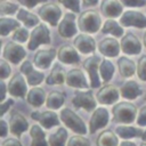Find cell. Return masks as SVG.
<instances>
[{
    "instance_id": "obj_13",
    "label": "cell",
    "mask_w": 146,
    "mask_h": 146,
    "mask_svg": "<svg viewBox=\"0 0 146 146\" xmlns=\"http://www.w3.org/2000/svg\"><path fill=\"white\" fill-rule=\"evenodd\" d=\"M120 46L122 51L128 55H136V54H139L141 50L140 41L133 33H127L122 38Z\"/></svg>"
},
{
    "instance_id": "obj_45",
    "label": "cell",
    "mask_w": 146,
    "mask_h": 146,
    "mask_svg": "<svg viewBox=\"0 0 146 146\" xmlns=\"http://www.w3.org/2000/svg\"><path fill=\"white\" fill-rule=\"evenodd\" d=\"M21 5L27 7V8H33L34 6H36L40 2H46L47 0H17Z\"/></svg>"
},
{
    "instance_id": "obj_25",
    "label": "cell",
    "mask_w": 146,
    "mask_h": 146,
    "mask_svg": "<svg viewBox=\"0 0 146 146\" xmlns=\"http://www.w3.org/2000/svg\"><path fill=\"white\" fill-rule=\"evenodd\" d=\"M117 66L120 74L123 78H130L136 72V64L133 60L129 59L128 57H120L117 60Z\"/></svg>"
},
{
    "instance_id": "obj_27",
    "label": "cell",
    "mask_w": 146,
    "mask_h": 146,
    "mask_svg": "<svg viewBox=\"0 0 146 146\" xmlns=\"http://www.w3.org/2000/svg\"><path fill=\"white\" fill-rule=\"evenodd\" d=\"M38 121L46 129H50L54 125H58L59 124V119H58L57 114L55 112H52V111H46V112L40 113Z\"/></svg>"
},
{
    "instance_id": "obj_4",
    "label": "cell",
    "mask_w": 146,
    "mask_h": 146,
    "mask_svg": "<svg viewBox=\"0 0 146 146\" xmlns=\"http://www.w3.org/2000/svg\"><path fill=\"white\" fill-rule=\"evenodd\" d=\"M41 43H46V44L50 43V32L44 24H39L32 31L30 35V41L27 43V48L30 50H34Z\"/></svg>"
},
{
    "instance_id": "obj_48",
    "label": "cell",
    "mask_w": 146,
    "mask_h": 146,
    "mask_svg": "<svg viewBox=\"0 0 146 146\" xmlns=\"http://www.w3.org/2000/svg\"><path fill=\"white\" fill-rule=\"evenodd\" d=\"M0 128H1V133L0 136L1 137H6L7 136V131H8V127H7V123L5 120H1L0 121Z\"/></svg>"
},
{
    "instance_id": "obj_51",
    "label": "cell",
    "mask_w": 146,
    "mask_h": 146,
    "mask_svg": "<svg viewBox=\"0 0 146 146\" xmlns=\"http://www.w3.org/2000/svg\"><path fill=\"white\" fill-rule=\"evenodd\" d=\"M120 146H136V144L132 141H122L120 144Z\"/></svg>"
},
{
    "instance_id": "obj_8",
    "label": "cell",
    "mask_w": 146,
    "mask_h": 146,
    "mask_svg": "<svg viewBox=\"0 0 146 146\" xmlns=\"http://www.w3.org/2000/svg\"><path fill=\"white\" fill-rule=\"evenodd\" d=\"M24 48L15 42H7L3 47V57L13 64H18L25 57Z\"/></svg>"
},
{
    "instance_id": "obj_52",
    "label": "cell",
    "mask_w": 146,
    "mask_h": 146,
    "mask_svg": "<svg viewBox=\"0 0 146 146\" xmlns=\"http://www.w3.org/2000/svg\"><path fill=\"white\" fill-rule=\"evenodd\" d=\"M39 115H40L39 112H33V113L31 114V116H32L33 120H38V119H39Z\"/></svg>"
},
{
    "instance_id": "obj_33",
    "label": "cell",
    "mask_w": 146,
    "mask_h": 146,
    "mask_svg": "<svg viewBox=\"0 0 146 146\" xmlns=\"http://www.w3.org/2000/svg\"><path fill=\"white\" fill-rule=\"evenodd\" d=\"M17 19L21 21V22H23L27 27L35 26L39 23V18L34 14H32V13H30V11L23 9V8H21L18 10V13H17Z\"/></svg>"
},
{
    "instance_id": "obj_22",
    "label": "cell",
    "mask_w": 146,
    "mask_h": 146,
    "mask_svg": "<svg viewBox=\"0 0 146 146\" xmlns=\"http://www.w3.org/2000/svg\"><path fill=\"white\" fill-rule=\"evenodd\" d=\"M100 8L106 17H117L123 10L120 0H103Z\"/></svg>"
},
{
    "instance_id": "obj_15",
    "label": "cell",
    "mask_w": 146,
    "mask_h": 146,
    "mask_svg": "<svg viewBox=\"0 0 146 146\" xmlns=\"http://www.w3.org/2000/svg\"><path fill=\"white\" fill-rule=\"evenodd\" d=\"M65 82L67 86L73 87V88H79V89L89 88V84L86 80L84 74L79 68H73V70L68 71L66 74V81Z\"/></svg>"
},
{
    "instance_id": "obj_28",
    "label": "cell",
    "mask_w": 146,
    "mask_h": 146,
    "mask_svg": "<svg viewBox=\"0 0 146 146\" xmlns=\"http://www.w3.org/2000/svg\"><path fill=\"white\" fill-rule=\"evenodd\" d=\"M64 81H66V76L64 73L63 67L59 64H56L50 72V74L47 76L46 82L48 84H62Z\"/></svg>"
},
{
    "instance_id": "obj_35",
    "label": "cell",
    "mask_w": 146,
    "mask_h": 146,
    "mask_svg": "<svg viewBox=\"0 0 146 146\" xmlns=\"http://www.w3.org/2000/svg\"><path fill=\"white\" fill-rule=\"evenodd\" d=\"M99 73L104 82L110 81L114 74V65L108 59H103L99 65Z\"/></svg>"
},
{
    "instance_id": "obj_7",
    "label": "cell",
    "mask_w": 146,
    "mask_h": 146,
    "mask_svg": "<svg viewBox=\"0 0 146 146\" xmlns=\"http://www.w3.org/2000/svg\"><path fill=\"white\" fill-rule=\"evenodd\" d=\"M72 104L76 107V108H84L86 111H91L96 108V100L94 98L92 91H76L73 99H72Z\"/></svg>"
},
{
    "instance_id": "obj_26",
    "label": "cell",
    "mask_w": 146,
    "mask_h": 146,
    "mask_svg": "<svg viewBox=\"0 0 146 146\" xmlns=\"http://www.w3.org/2000/svg\"><path fill=\"white\" fill-rule=\"evenodd\" d=\"M30 136L32 137L31 146H49V143L46 140L44 131L41 129L40 125H32L30 129Z\"/></svg>"
},
{
    "instance_id": "obj_46",
    "label": "cell",
    "mask_w": 146,
    "mask_h": 146,
    "mask_svg": "<svg viewBox=\"0 0 146 146\" xmlns=\"http://www.w3.org/2000/svg\"><path fill=\"white\" fill-rule=\"evenodd\" d=\"M14 104V100L13 99H8V100H6V102H3L2 104H1V110H0V115L1 116H3V114L8 111V108Z\"/></svg>"
},
{
    "instance_id": "obj_32",
    "label": "cell",
    "mask_w": 146,
    "mask_h": 146,
    "mask_svg": "<svg viewBox=\"0 0 146 146\" xmlns=\"http://www.w3.org/2000/svg\"><path fill=\"white\" fill-rule=\"evenodd\" d=\"M19 23L16 19L13 18H6V17H1L0 18V34L2 36H6L9 32L11 31H16L19 27Z\"/></svg>"
},
{
    "instance_id": "obj_12",
    "label": "cell",
    "mask_w": 146,
    "mask_h": 146,
    "mask_svg": "<svg viewBox=\"0 0 146 146\" xmlns=\"http://www.w3.org/2000/svg\"><path fill=\"white\" fill-rule=\"evenodd\" d=\"M26 82L23 78V75L21 73L15 74L11 80L8 83V91L11 96L14 97H19V98H24L26 95Z\"/></svg>"
},
{
    "instance_id": "obj_11",
    "label": "cell",
    "mask_w": 146,
    "mask_h": 146,
    "mask_svg": "<svg viewBox=\"0 0 146 146\" xmlns=\"http://www.w3.org/2000/svg\"><path fill=\"white\" fill-rule=\"evenodd\" d=\"M58 33L63 38H71L76 34L75 15L73 13H66L64 15V18L58 25Z\"/></svg>"
},
{
    "instance_id": "obj_24",
    "label": "cell",
    "mask_w": 146,
    "mask_h": 146,
    "mask_svg": "<svg viewBox=\"0 0 146 146\" xmlns=\"http://www.w3.org/2000/svg\"><path fill=\"white\" fill-rule=\"evenodd\" d=\"M26 100L32 106L40 107L46 100V92H44V90L42 88H39V87L32 88L29 91L27 96H26Z\"/></svg>"
},
{
    "instance_id": "obj_20",
    "label": "cell",
    "mask_w": 146,
    "mask_h": 146,
    "mask_svg": "<svg viewBox=\"0 0 146 146\" xmlns=\"http://www.w3.org/2000/svg\"><path fill=\"white\" fill-rule=\"evenodd\" d=\"M55 49H46V50H39L34 55V65L41 70H46L50 66L52 59L56 56Z\"/></svg>"
},
{
    "instance_id": "obj_21",
    "label": "cell",
    "mask_w": 146,
    "mask_h": 146,
    "mask_svg": "<svg viewBox=\"0 0 146 146\" xmlns=\"http://www.w3.org/2000/svg\"><path fill=\"white\" fill-rule=\"evenodd\" d=\"M73 44L76 47V49L83 54H89L95 51L96 49V42L94 38L87 34H80L74 39Z\"/></svg>"
},
{
    "instance_id": "obj_1",
    "label": "cell",
    "mask_w": 146,
    "mask_h": 146,
    "mask_svg": "<svg viewBox=\"0 0 146 146\" xmlns=\"http://www.w3.org/2000/svg\"><path fill=\"white\" fill-rule=\"evenodd\" d=\"M113 120L117 123H132L136 117L137 108L133 104L128 102H121L112 108Z\"/></svg>"
},
{
    "instance_id": "obj_17",
    "label": "cell",
    "mask_w": 146,
    "mask_h": 146,
    "mask_svg": "<svg viewBox=\"0 0 146 146\" xmlns=\"http://www.w3.org/2000/svg\"><path fill=\"white\" fill-rule=\"evenodd\" d=\"M21 72L26 76L27 83L30 86H38V84H40L43 81V78H44V75L41 72H36L33 68L31 62H29V60H25L21 65Z\"/></svg>"
},
{
    "instance_id": "obj_38",
    "label": "cell",
    "mask_w": 146,
    "mask_h": 146,
    "mask_svg": "<svg viewBox=\"0 0 146 146\" xmlns=\"http://www.w3.org/2000/svg\"><path fill=\"white\" fill-rule=\"evenodd\" d=\"M67 146H90V141L82 136H73L70 138Z\"/></svg>"
},
{
    "instance_id": "obj_10",
    "label": "cell",
    "mask_w": 146,
    "mask_h": 146,
    "mask_svg": "<svg viewBox=\"0 0 146 146\" xmlns=\"http://www.w3.org/2000/svg\"><path fill=\"white\" fill-rule=\"evenodd\" d=\"M108 123V112L104 107L96 108L89 121V131L95 133L98 129L105 127Z\"/></svg>"
},
{
    "instance_id": "obj_39",
    "label": "cell",
    "mask_w": 146,
    "mask_h": 146,
    "mask_svg": "<svg viewBox=\"0 0 146 146\" xmlns=\"http://www.w3.org/2000/svg\"><path fill=\"white\" fill-rule=\"evenodd\" d=\"M27 38H29V32L25 27H18L13 34V40L17 42H25Z\"/></svg>"
},
{
    "instance_id": "obj_3",
    "label": "cell",
    "mask_w": 146,
    "mask_h": 146,
    "mask_svg": "<svg viewBox=\"0 0 146 146\" xmlns=\"http://www.w3.org/2000/svg\"><path fill=\"white\" fill-rule=\"evenodd\" d=\"M60 119L64 122L66 127H68L72 131H74L78 135H86L87 133V127L83 122V120L74 113L70 108H63L60 111Z\"/></svg>"
},
{
    "instance_id": "obj_44",
    "label": "cell",
    "mask_w": 146,
    "mask_h": 146,
    "mask_svg": "<svg viewBox=\"0 0 146 146\" xmlns=\"http://www.w3.org/2000/svg\"><path fill=\"white\" fill-rule=\"evenodd\" d=\"M137 123L140 127L146 125V106H143L139 110V114H138V117H137Z\"/></svg>"
},
{
    "instance_id": "obj_40",
    "label": "cell",
    "mask_w": 146,
    "mask_h": 146,
    "mask_svg": "<svg viewBox=\"0 0 146 146\" xmlns=\"http://www.w3.org/2000/svg\"><path fill=\"white\" fill-rule=\"evenodd\" d=\"M137 74L140 80L146 81V56L140 57L137 64Z\"/></svg>"
},
{
    "instance_id": "obj_23",
    "label": "cell",
    "mask_w": 146,
    "mask_h": 146,
    "mask_svg": "<svg viewBox=\"0 0 146 146\" xmlns=\"http://www.w3.org/2000/svg\"><path fill=\"white\" fill-rule=\"evenodd\" d=\"M121 95L127 99H135L141 95V89L136 81H127L121 87Z\"/></svg>"
},
{
    "instance_id": "obj_47",
    "label": "cell",
    "mask_w": 146,
    "mask_h": 146,
    "mask_svg": "<svg viewBox=\"0 0 146 146\" xmlns=\"http://www.w3.org/2000/svg\"><path fill=\"white\" fill-rule=\"evenodd\" d=\"M1 146H22V144L17 139L9 138V139H6L5 141H2Z\"/></svg>"
},
{
    "instance_id": "obj_53",
    "label": "cell",
    "mask_w": 146,
    "mask_h": 146,
    "mask_svg": "<svg viewBox=\"0 0 146 146\" xmlns=\"http://www.w3.org/2000/svg\"><path fill=\"white\" fill-rule=\"evenodd\" d=\"M141 139L144 140V143H146V130L144 131V133H143V136H141Z\"/></svg>"
},
{
    "instance_id": "obj_49",
    "label": "cell",
    "mask_w": 146,
    "mask_h": 146,
    "mask_svg": "<svg viewBox=\"0 0 146 146\" xmlns=\"http://www.w3.org/2000/svg\"><path fill=\"white\" fill-rule=\"evenodd\" d=\"M0 84H1V98H0V100L3 103V102H5V99H6V92H7L8 88H6V84H5V82H3V81H1V82H0Z\"/></svg>"
},
{
    "instance_id": "obj_54",
    "label": "cell",
    "mask_w": 146,
    "mask_h": 146,
    "mask_svg": "<svg viewBox=\"0 0 146 146\" xmlns=\"http://www.w3.org/2000/svg\"><path fill=\"white\" fill-rule=\"evenodd\" d=\"M143 40H144V44H145V47H146V32L144 33V38H143Z\"/></svg>"
},
{
    "instance_id": "obj_34",
    "label": "cell",
    "mask_w": 146,
    "mask_h": 146,
    "mask_svg": "<svg viewBox=\"0 0 146 146\" xmlns=\"http://www.w3.org/2000/svg\"><path fill=\"white\" fill-rule=\"evenodd\" d=\"M67 139V131L64 128H58L57 131L49 137V145L50 146H65V141Z\"/></svg>"
},
{
    "instance_id": "obj_31",
    "label": "cell",
    "mask_w": 146,
    "mask_h": 146,
    "mask_svg": "<svg viewBox=\"0 0 146 146\" xmlns=\"http://www.w3.org/2000/svg\"><path fill=\"white\" fill-rule=\"evenodd\" d=\"M65 100V96L63 92L60 91H51L48 97H47V107L51 108V110H57L59 107H62V105L64 104Z\"/></svg>"
},
{
    "instance_id": "obj_37",
    "label": "cell",
    "mask_w": 146,
    "mask_h": 146,
    "mask_svg": "<svg viewBox=\"0 0 146 146\" xmlns=\"http://www.w3.org/2000/svg\"><path fill=\"white\" fill-rule=\"evenodd\" d=\"M18 10V6L11 2H1L0 11L2 15H11Z\"/></svg>"
},
{
    "instance_id": "obj_5",
    "label": "cell",
    "mask_w": 146,
    "mask_h": 146,
    "mask_svg": "<svg viewBox=\"0 0 146 146\" xmlns=\"http://www.w3.org/2000/svg\"><path fill=\"white\" fill-rule=\"evenodd\" d=\"M100 58L98 56H91L87 59L83 60V67L89 74L90 79V86L91 88H98L100 86V80H99V74L97 72L99 65H100Z\"/></svg>"
},
{
    "instance_id": "obj_30",
    "label": "cell",
    "mask_w": 146,
    "mask_h": 146,
    "mask_svg": "<svg viewBox=\"0 0 146 146\" xmlns=\"http://www.w3.org/2000/svg\"><path fill=\"white\" fill-rule=\"evenodd\" d=\"M97 146H117V137L111 130L103 131L97 138Z\"/></svg>"
},
{
    "instance_id": "obj_29",
    "label": "cell",
    "mask_w": 146,
    "mask_h": 146,
    "mask_svg": "<svg viewBox=\"0 0 146 146\" xmlns=\"http://www.w3.org/2000/svg\"><path fill=\"white\" fill-rule=\"evenodd\" d=\"M116 135L120 138L123 139H130V138H135V137H141L143 136V131L140 129L133 128V127H128V125H120L115 129Z\"/></svg>"
},
{
    "instance_id": "obj_6",
    "label": "cell",
    "mask_w": 146,
    "mask_h": 146,
    "mask_svg": "<svg viewBox=\"0 0 146 146\" xmlns=\"http://www.w3.org/2000/svg\"><path fill=\"white\" fill-rule=\"evenodd\" d=\"M39 16L50 25L56 26L62 16V10L55 3H46L39 9Z\"/></svg>"
},
{
    "instance_id": "obj_18",
    "label": "cell",
    "mask_w": 146,
    "mask_h": 146,
    "mask_svg": "<svg viewBox=\"0 0 146 146\" xmlns=\"http://www.w3.org/2000/svg\"><path fill=\"white\" fill-rule=\"evenodd\" d=\"M98 50L106 57H115L120 51V44L113 38H105L98 43Z\"/></svg>"
},
{
    "instance_id": "obj_19",
    "label": "cell",
    "mask_w": 146,
    "mask_h": 146,
    "mask_svg": "<svg viewBox=\"0 0 146 146\" xmlns=\"http://www.w3.org/2000/svg\"><path fill=\"white\" fill-rule=\"evenodd\" d=\"M57 57L60 62L65 64H76L80 63V56L76 50L71 44H64L58 49Z\"/></svg>"
},
{
    "instance_id": "obj_16",
    "label": "cell",
    "mask_w": 146,
    "mask_h": 146,
    "mask_svg": "<svg viewBox=\"0 0 146 146\" xmlns=\"http://www.w3.org/2000/svg\"><path fill=\"white\" fill-rule=\"evenodd\" d=\"M29 128L27 120L18 112H13L9 121V129L10 132L15 136H21L24 131H26Z\"/></svg>"
},
{
    "instance_id": "obj_43",
    "label": "cell",
    "mask_w": 146,
    "mask_h": 146,
    "mask_svg": "<svg viewBox=\"0 0 146 146\" xmlns=\"http://www.w3.org/2000/svg\"><path fill=\"white\" fill-rule=\"evenodd\" d=\"M123 5L130 7H141L146 5V0H120Z\"/></svg>"
},
{
    "instance_id": "obj_9",
    "label": "cell",
    "mask_w": 146,
    "mask_h": 146,
    "mask_svg": "<svg viewBox=\"0 0 146 146\" xmlns=\"http://www.w3.org/2000/svg\"><path fill=\"white\" fill-rule=\"evenodd\" d=\"M120 23L123 26H136L139 29L146 27V17L136 10H128L123 13L122 17L120 18Z\"/></svg>"
},
{
    "instance_id": "obj_41",
    "label": "cell",
    "mask_w": 146,
    "mask_h": 146,
    "mask_svg": "<svg viewBox=\"0 0 146 146\" xmlns=\"http://www.w3.org/2000/svg\"><path fill=\"white\" fill-rule=\"evenodd\" d=\"M62 5H64L66 8L71 9L73 13L80 11V0H58Z\"/></svg>"
},
{
    "instance_id": "obj_50",
    "label": "cell",
    "mask_w": 146,
    "mask_h": 146,
    "mask_svg": "<svg viewBox=\"0 0 146 146\" xmlns=\"http://www.w3.org/2000/svg\"><path fill=\"white\" fill-rule=\"evenodd\" d=\"M82 1H83V5L86 6H95L98 2V0H82Z\"/></svg>"
},
{
    "instance_id": "obj_2",
    "label": "cell",
    "mask_w": 146,
    "mask_h": 146,
    "mask_svg": "<svg viewBox=\"0 0 146 146\" xmlns=\"http://www.w3.org/2000/svg\"><path fill=\"white\" fill-rule=\"evenodd\" d=\"M78 24H79V27L82 32L95 33L99 30L100 24H102V19H100V16L97 11L87 10L80 15Z\"/></svg>"
},
{
    "instance_id": "obj_42",
    "label": "cell",
    "mask_w": 146,
    "mask_h": 146,
    "mask_svg": "<svg viewBox=\"0 0 146 146\" xmlns=\"http://www.w3.org/2000/svg\"><path fill=\"white\" fill-rule=\"evenodd\" d=\"M10 72H11V68H10L9 64H7L3 59H1L0 60V78H1V80H5L6 78H8Z\"/></svg>"
},
{
    "instance_id": "obj_36",
    "label": "cell",
    "mask_w": 146,
    "mask_h": 146,
    "mask_svg": "<svg viewBox=\"0 0 146 146\" xmlns=\"http://www.w3.org/2000/svg\"><path fill=\"white\" fill-rule=\"evenodd\" d=\"M102 32L103 33H111L115 36H121L123 34V29L114 19H107L102 27Z\"/></svg>"
},
{
    "instance_id": "obj_14",
    "label": "cell",
    "mask_w": 146,
    "mask_h": 146,
    "mask_svg": "<svg viewBox=\"0 0 146 146\" xmlns=\"http://www.w3.org/2000/svg\"><path fill=\"white\" fill-rule=\"evenodd\" d=\"M119 99V91L112 84H106L99 89L97 92V100L104 105L114 104Z\"/></svg>"
},
{
    "instance_id": "obj_55",
    "label": "cell",
    "mask_w": 146,
    "mask_h": 146,
    "mask_svg": "<svg viewBox=\"0 0 146 146\" xmlns=\"http://www.w3.org/2000/svg\"><path fill=\"white\" fill-rule=\"evenodd\" d=\"M140 146H146V143H143V144H141Z\"/></svg>"
}]
</instances>
